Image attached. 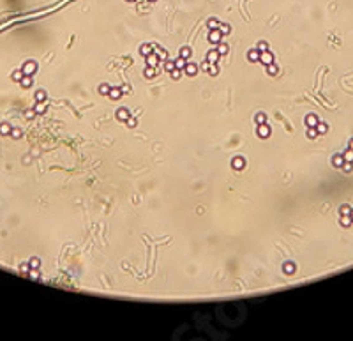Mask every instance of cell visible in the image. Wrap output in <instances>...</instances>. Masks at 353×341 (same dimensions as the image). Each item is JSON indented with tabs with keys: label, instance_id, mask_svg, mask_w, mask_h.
Returning a JSON list of instances; mask_svg holds the SVG:
<instances>
[{
	"label": "cell",
	"instance_id": "cell-1",
	"mask_svg": "<svg viewBox=\"0 0 353 341\" xmlns=\"http://www.w3.org/2000/svg\"><path fill=\"white\" fill-rule=\"evenodd\" d=\"M35 71H37V62H34V60H27L21 67L23 76H34Z\"/></svg>",
	"mask_w": 353,
	"mask_h": 341
},
{
	"label": "cell",
	"instance_id": "cell-2",
	"mask_svg": "<svg viewBox=\"0 0 353 341\" xmlns=\"http://www.w3.org/2000/svg\"><path fill=\"white\" fill-rule=\"evenodd\" d=\"M272 62H274V53H272L270 50L261 51V53H260V64H263V66H268V64H272Z\"/></svg>",
	"mask_w": 353,
	"mask_h": 341
},
{
	"label": "cell",
	"instance_id": "cell-3",
	"mask_svg": "<svg viewBox=\"0 0 353 341\" xmlns=\"http://www.w3.org/2000/svg\"><path fill=\"white\" fill-rule=\"evenodd\" d=\"M207 39H208V43H212V44H216V46H217V44L221 43V39H223V34L219 32V28H217V30H210Z\"/></svg>",
	"mask_w": 353,
	"mask_h": 341
},
{
	"label": "cell",
	"instance_id": "cell-4",
	"mask_svg": "<svg viewBox=\"0 0 353 341\" xmlns=\"http://www.w3.org/2000/svg\"><path fill=\"white\" fill-rule=\"evenodd\" d=\"M231 168H233V170H237V171L244 170V168H245V159L242 157V156L233 157V159H231Z\"/></svg>",
	"mask_w": 353,
	"mask_h": 341
},
{
	"label": "cell",
	"instance_id": "cell-5",
	"mask_svg": "<svg viewBox=\"0 0 353 341\" xmlns=\"http://www.w3.org/2000/svg\"><path fill=\"white\" fill-rule=\"evenodd\" d=\"M256 136L258 138H268L270 136V127L267 126V124H260V126L256 127Z\"/></svg>",
	"mask_w": 353,
	"mask_h": 341
},
{
	"label": "cell",
	"instance_id": "cell-6",
	"mask_svg": "<svg viewBox=\"0 0 353 341\" xmlns=\"http://www.w3.org/2000/svg\"><path fill=\"white\" fill-rule=\"evenodd\" d=\"M184 74H187V76H196L198 74V66H196L194 62H189L187 60V64H185V67H184Z\"/></svg>",
	"mask_w": 353,
	"mask_h": 341
},
{
	"label": "cell",
	"instance_id": "cell-7",
	"mask_svg": "<svg viewBox=\"0 0 353 341\" xmlns=\"http://www.w3.org/2000/svg\"><path fill=\"white\" fill-rule=\"evenodd\" d=\"M152 48H154V53L159 57V60H164V62L168 60V51L166 50H163L159 44H154V43H152Z\"/></svg>",
	"mask_w": 353,
	"mask_h": 341
},
{
	"label": "cell",
	"instance_id": "cell-8",
	"mask_svg": "<svg viewBox=\"0 0 353 341\" xmlns=\"http://www.w3.org/2000/svg\"><path fill=\"white\" fill-rule=\"evenodd\" d=\"M115 117H117V120L118 122H125L131 117V113H129L127 108H118V110L115 111Z\"/></svg>",
	"mask_w": 353,
	"mask_h": 341
},
{
	"label": "cell",
	"instance_id": "cell-9",
	"mask_svg": "<svg viewBox=\"0 0 353 341\" xmlns=\"http://www.w3.org/2000/svg\"><path fill=\"white\" fill-rule=\"evenodd\" d=\"M295 270H297V265L293 264V262H284V265H282V272L286 276H293Z\"/></svg>",
	"mask_w": 353,
	"mask_h": 341
},
{
	"label": "cell",
	"instance_id": "cell-10",
	"mask_svg": "<svg viewBox=\"0 0 353 341\" xmlns=\"http://www.w3.org/2000/svg\"><path fill=\"white\" fill-rule=\"evenodd\" d=\"M150 53H154L152 43H143V44L140 46V55H141V57H148Z\"/></svg>",
	"mask_w": 353,
	"mask_h": 341
},
{
	"label": "cell",
	"instance_id": "cell-11",
	"mask_svg": "<svg viewBox=\"0 0 353 341\" xmlns=\"http://www.w3.org/2000/svg\"><path fill=\"white\" fill-rule=\"evenodd\" d=\"M219 57H221V55H219L217 50L214 48V50H210L208 53H207V58H205V60L208 62V64H217V62H219Z\"/></svg>",
	"mask_w": 353,
	"mask_h": 341
},
{
	"label": "cell",
	"instance_id": "cell-12",
	"mask_svg": "<svg viewBox=\"0 0 353 341\" xmlns=\"http://www.w3.org/2000/svg\"><path fill=\"white\" fill-rule=\"evenodd\" d=\"M122 92H124V90H122L120 87H111V90H109V94H108V97L111 101H117V99H120V97H122Z\"/></svg>",
	"mask_w": 353,
	"mask_h": 341
},
{
	"label": "cell",
	"instance_id": "cell-13",
	"mask_svg": "<svg viewBox=\"0 0 353 341\" xmlns=\"http://www.w3.org/2000/svg\"><path fill=\"white\" fill-rule=\"evenodd\" d=\"M318 122H320V119H318V115H314V113H309V115L305 117V124H307V127H316L318 126Z\"/></svg>",
	"mask_w": 353,
	"mask_h": 341
},
{
	"label": "cell",
	"instance_id": "cell-14",
	"mask_svg": "<svg viewBox=\"0 0 353 341\" xmlns=\"http://www.w3.org/2000/svg\"><path fill=\"white\" fill-rule=\"evenodd\" d=\"M145 64H147V66H150V67H157L159 57L156 55V53H150L148 57H145Z\"/></svg>",
	"mask_w": 353,
	"mask_h": 341
},
{
	"label": "cell",
	"instance_id": "cell-15",
	"mask_svg": "<svg viewBox=\"0 0 353 341\" xmlns=\"http://www.w3.org/2000/svg\"><path fill=\"white\" fill-rule=\"evenodd\" d=\"M332 165L336 166V168H341V166L344 165V156L342 154H334L332 156Z\"/></svg>",
	"mask_w": 353,
	"mask_h": 341
},
{
	"label": "cell",
	"instance_id": "cell-16",
	"mask_svg": "<svg viewBox=\"0 0 353 341\" xmlns=\"http://www.w3.org/2000/svg\"><path fill=\"white\" fill-rule=\"evenodd\" d=\"M247 60L249 62H260V51L256 50H249L247 51Z\"/></svg>",
	"mask_w": 353,
	"mask_h": 341
},
{
	"label": "cell",
	"instance_id": "cell-17",
	"mask_svg": "<svg viewBox=\"0 0 353 341\" xmlns=\"http://www.w3.org/2000/svg\"><path fill=\"white\" fill-rule=\"evenodd\" d=\"M191 55H193V51H191V48H189V46H182V48H180L179 57H182V58H185V60H189V58H191Z\"/></svg>",
	"mask_w": 353,
	"mask_h": 341
},
{
	"label": "cell",
	"instance_id": "cell-18",
	"mask_svg": "<svg viewBox=\"0 0 353 341\" xmlns=\"http://www.w3.org/2000/svg\"><path fill=\"white\" fill-rule=\"evenodd\" d=\"M265 67H267V74H270V76H277L279 74V67H277L276 62H272V64H268Z\"/></svg>",
	"mask_w": 353,
	"mask_h": 341
},
{
	"label": "cell",
	"instance_id": "cell-19",
	"mask_svg": "<svg viewBox=\"0 0 353 341\" xmlns=\"http://www.w3.org/2000/svg\"><path fill=\"white\" fill-rule=\"evenodd\" d=\"M11 129H12V126L9 122H2V124H0V134H2V136L11 134Z\"/></svg>",
	"mask_w": 353,
	"mask_h": 341
},
{
	"label": "cell",
	"instance_id": "cell-20",
	"mask_svg": "<svg viewBox=\"0 0 353 341\" xmlns=\"http://www.w3.org/2000/svg\"><path fill=\"white\" fill-rule=\"evenodd\" d=\"M219 25H221V23H219V20H216V18H210V20L207 21V28H208V30H217Z\"/></svg>",
	"mask_w": 353,
	"mask_h": 341
},
{
	"label": "cell",
	"instance_id": "cell-21",
	"mask_svg": "<svg viewBox=\"0 0 353 341\" xmlns=\"http://www.w3.org/2000/svg\"><path fill=\"white\" fill-rule=\"evenodd\" d=\"M351 210L353 209L348 203H342L341 207H339V214H341V216H351Z\"/></svg>",
	"mask_w": 353,
	"mask_h": 341
},
{
	"label": "cell",
	"instance_id": "cell-22",
	"mask_svg": "<svg viewBox=\"0 0 353 341\" xmlns=\"http://www.w3.org/2000/svg\"><path fill=\"white\" fill-rule=\"evenodd\" d=\"M20 85H21L23 88H30V87L34 85L32 76H23V78H21V82H20Z\"/></svg>",
	"mask_w": 353,
	"mask_h": 341
},
{
	"label": "cell",
	"instance_id": "cell-23",
	"mask_svg": "<svg viewBox=\"0 0 353 341\" xmlns=\"http://www.w3.org/2000/svg\"><path fill=\"white\" fill-rule=\"evenodd\" d=\"M97 90H99V94H101V96H108L109 90H111V85H108V83H101Z\"/></svg>",
	"mask_w": 353,
	"mask_h": 341
},
{
	"label": "cell",
	"instance_id": "cell-24",
	"mask_svg": "<svg viewBox=\"0 0 353 341\" xmlns=\"http://www.w3.org/2000/svg\"><path fill=\"white\" fill-rule=\"evenodd\" d=\"M46 99H48L46 90H37V92H35V101H37V103H46Z\"/></svg>",
	"mask_w": 353,
	"mask_h": 341
},
{
	"label": "cell",
	"instance_id": "cell-25",
	"mask_svg": "<svg viewBox=\"0 0 353 341\" xmlns=\"http://www.w3.org/2000/svg\"><path fill=\"white\" fill-rule=\"evenodd\" d=\"M216 50H217V53H219V55H221V57H224V55H226V53H228V51H230V48H228V44H224V43H219V44H217V48H216Z\"/></svg>",
	"mask_w": 353,
	"mask_h": 341
},
{
	"label": "cell",
	"instance_id": "cell-26",
	"mask_svg": "<svg viewBox=\"0 0 353 341\" xmlns=\"http://www.w3.org/2000/svg\"><path fill=\"white\" fill-rule=\"evenodd\" d=\"M185 64H187V60L182 58V57H177V58H175V67H177V69H182V71H184Z\"/></svg>",
	"mask_w": 353,
	"mask_h": 341
},
{
	"label": "cell",
	"instance_id": "cell-27",
	"mask_svg": "<svg viewBox=\"0 0 353 341\" xmlns=\"http://www.w3.org/2000/svg\"><path fill=\"white\" fill-rule=\"evenodd\" d=\"M28 265H30V269H39V267H41V260H39L37 256H32V258L28 260Z\"/></svg>",
	"mask_w": 353,
	"mask_h": 341
},
{
	"label": "cell",
	"instance_id": "cell-28",
	"mask_svg": "<svg viewBox=\"0 0 353 341\" xmlns=\"http://www.w3.org/2000/svg\"><path fill=\"white\" fill-rule=\"evenodd\" d=\"M305 136L309 138V140H314V138H318V131H316V127H307V131H305Z\"/></svg>",
	"mask_w": 353,
	"mask_h": 341
},
{
	"label": "cell",
	"instance_id": "cell-29",
	"mask_svg": "<svg viewBox=\"0 0 353 341\" xmlns=\"http://www.w3.org/2000/svg\"><path fill=\"white\" fill-rule=\"evenodd\" d=\"M28 278H30V279H35V281H39V279H41V274H39V269H30V270H28Z\"/></svg>",
	"mask_w": 353,
	"mask_h": 341
},
{
	"label": "cell",
	"instance_id": "cell-30",
	"mask_svg": "<svg viewBox=\"0 0 353 341\" xmlns=\"http://www.w3.org/2000/svg\"><path fill=\"white\" fill-rule=\"evenodd\" d=\"M219 32L223 34V35H228V34L231 32V27H230L228 23H221V25H219Z\"/></svg>",
	"mask_w": 353,
	"mask_h": 341
},
{
	"label": "cell",
	"instance_id": "cell-31",
	"mask_svg": "<svg viewBox=\"0 0 353 341\" xmlns=\"http://www.w3.org/2000/svg\"><path fill=\"white\" fill-rule=\"evenodd\" d=\"M316 131H318V134H325V133L328 131V126H327L325 122H318V126H316Z\"/></svg>",
	"mask_w": 353,
	"mask_h": 341
},
{
	"label": "cell",
	"instance_id": "cell-32",
	"mask_svg": "<svg viewBox=\"0 0 353 341\" xmlns=\"http://www.w3.org/2000/svg\"><path fill=\"white\" fill-rule=\"evenodd\" d=\"M254 122L258 124V126H260V124H267V115H265V113H256Z\"/></svg>",
	"mask_w": 353,
	"mask_h": 341
},
{
	"label": "cell",
	"instance_id": "cell-33",
	"mask_svg": "<svg viewBox=\"0 0 353 341\" xmlns=\"http://www.w3.org/2000/svg\"><path fill=\"white\" fill-rule=\"evenodd\" d=\"M339 223H341V226H350L353 223V219H351V216H341Z\"/></svg>",
	"mask_w": 353,
	"mask_h": 341
},
{
	"label": "cell",
	"instance_id": "cell-34",
	"mask_svg": "<svg viewBox=\"0 0 353 341\" xmlns=\"http://www.w3.org/2000/svg\"><path fill=\"white\" fill-rule=\"evenodd\" d=\"M207 72H208L210 76H217L219 74V66L217 64H210V67H208V71Z\"/></svg>",
	"mask_w": 353,
	"mask_h": 341
},
{
	"label": "cell",
	"instance_id": "cell-35",
	"mask_svg": "<svg viewBox=\"0 0 353 341\" xmlns=\"http://www.w3.org/2000/svg\"><path fill=\"white\" fill-rule=\"evenodd\" d=\"M21 134H23V133H21V129H20V127H12V129H11V134H9V136L14 138V140H18V138H21Z\"/></svg>",
	"mask_w": 353,
	"mask_h": 341
},
{
	"label": "cell",
	"instance_id": "cell-36",
	"mask_svg": "<svg viewBox=\"0 0 353 341\" xmlns=\"http://www.w3.org/2000/svg\"><path fill=\"white\" fill-rule=\"evenodd\" d=\"M143 74H145V78H154V76H156V67L147 66V67H145V72H143Z\"/></svg>",
	"mask_w": 353,
	"mask_h": 341
},
{
	"label": "cell",
	"instance_id": "cell-37",
	"mask_svg": "<svg viewBox=\"0 0 353 341\" xmlns=\"http://www.w3.org/2000/svg\"><path fill=\"white\" fill-rule=\"evenodd\" d=\"M256 50L260 51V53L261 51H267L268 50V43H267V41H260V43L256 44Z\"/></svg>",
	"mask_w": 353,
	"mask_h": 341
},
{
	"label": "cell",
	"instance_id": "cell-38",
	"mask_svg": "<svg viewBox=\"0 0 353 341\" xmlns=\"http://www.w3.org/2000/svg\"><path fill=\"white\" fill-rule=\"evenodd\" d=\"M21 78H23V72L21 71H12V74H11V80L12 82H21Z\"/></svg>",
	"mask_w": 353,
	"mask_h": 341
},
{
	"label": "cell",
	"instance_id": "cell-39",
	"mask_svg": "<svg viewBox=\"0 0 353 341\" xmlns=\"http://www.w3.org/2000/svg\"><path fill=\"white\" fill-rule=\"evenodd\" d=\"M170 76H171V80H180V76H182V69H177V67H175L173 71L170 72Z\"/></svg>",
	"mask_w": 353,
	"mask_h": 341
},
{
	"label": "cell",
	"instance_id": "cell-40",
	"mask_svg": "<svg viewBox=\"0 0 353 341\" xmlns=\"http://www.w3.org/2000/svg\"><path fill=\"white\" fill-rule=\"evenodd\" d=\"M34 110H35V113H39V115H41V113H44V111H46V103H37Z\"/></svg>",
	"mask_w": 353,
	"mask_h": 341
},
{
	"label": "cell",
	"instance_id": "cell-41",
	"mask_svg": "<svg viewBox=\"0 0 353 341\" xmlns=\"http://www.w3.org/2000/svg\"><path fill=\"white\" fill-rule=\"evenodd\" d=\"M173 69H175V60H166L164 62V71L171 72Z\"/></svg>",
	"mask_w": 353,
	"mask_h": 341
},
{
	"label": "cell",
	"instance_id": "cell-42",
	"mask_svg": "<svg viewBox=\"0 0 353 341\" xmlns=\"http://www.w3.org/2000/svg\"><path fill=\"white\" fill-rule=\"evenodd\" d=\"M342 156H344V161H346V163H353V150L351 149H348Z\"/></svg>",
	"mask_w": 353,
	"mask_h": 341
},
{
	"label": "cell",
	"instance_id": "cell-43",
	"mask_svg": "<svg viewBox=\"0 0 353 341\" xmlns=\"http://www.w3.org/2000/svg\"><path fill=\"white\" fill-rule=\"evenodd\" d=\"M125 126H127V127H131V129H132V127H136V126H138V120H136L134 117H129V119L125 120Z\"/></svg>",
	"mask_w": 353,
	"mask_h": 341
},
{
	"label": "cell",
	"instance_id": "cell-44",
	"mask_svg": "<svg viewBox=\"0 0 353 341\" xmlns=\"http://www.w3.org/2000/svg\"><path fill=\"white\" fill-rule=\"evenodd\" d=\"M28 270H30V265H28V262H27V264H21V265H20V272H21V274L27 276V274H28Z\"/></svg>",
	"mask_w": 353,
	"mask_h": 341
},
{
	"label": "cell",
	"instance_id": "cell-45",
	"mask_svg": "<svg viewBox=\"0 0 353 341\" xmlns=\"http://www.w3.org/2000/svg\"><path fill=\"white\" fill-rule=\"evenodd\" d=\"M341 168H342V171H346V173H350V171L353 170V163H346V161H344V165H342Z\"/></svg>",
	"mask_w": 353,
	"mask_h": 341
},
{
	"label": "cell",
	"instance_id": "cell-46",
	"mask_svg": "<svg viewBox=\"0 0 353 341\" xmlns=\"http://www.w3.org/2000/svg\"><path fill=\"white\" fill-rule=\"evenodd\" d=\"M25 117H27L28 120H30V119H34V117H35V110H27V111H25Z\"/></svg>",
	"mask_w": 353,
	"mask_h": 341
},
{
	"label": "cell",
	"instance_id": "cell-47",
	"mask_svg": "<svg viewBox=\"0 0 353 341\" xmlns=\"http://www.w3.org/2000/svg\"><path fill=\"white\" fill-rule=\"evenodd\" d=\"M208 67H210V64H208L207 60H203V64H201V69H203V71H208Z\"/></svg>",
	"mask_w": 353,
	"mask_h": 341
},
{
	"label": "cell",
	"instance_id": "cell-48",
	"mask_svg": "<svg viewBox=\"0 0 353 341\" xmlns=\"http://www.w3.org/2000/svg\"><path fill=\"white\" fill-rule=\"evenodd\" d=\"M348 149H351V150H353V138L350 140V142H348Z\"/></svg>",
	"mask_w": 353,
	"mask_h": 341
},
{
	"label": "cell",
	"instance_id": "cell-49",
	"mask_svg": "<svg viewBox=\"0 0 353 341\" xmlns=\"http://www.w3.org/2000/svg\"><path fill=\"white\" fill-rule=\"evenodd\" d=\"M148 2H157V0H148Z\"/></svg>",
	"mask_w": 353,
	"mask_h": 341
},
{
	"label": "cell",
	"instance_id": "cell-50",
	"mask_svg": "<svg viewBox=\"0 0 353 341\" xmlns=\"http://www.w3.org/2000/svg\"><path fill=\"white\" fill-rule=\"evenodd\" d=\"M351 219H353V210H351Z\"/></svg>",
	"mask_w": 353,
	"mask_h": 341
},
{
	"label": "cell",
	"instance_id": "cell-51",
	"mask_svg": "<svg viewBox=\"0 0 353 341\" xmlns=\"http://www.w3.org/2000/svg\"><path fill=\"white\" fill-rule=\"evenodd\" d=\"M127 2H132V0H127Z\"/></svg>",
	"mask_w": 353,
	"mask_h": 341
}]
</instances>
